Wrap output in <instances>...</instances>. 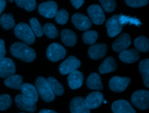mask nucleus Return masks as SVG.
<instances>
[{"label": "nucleus", "mask_w": 149, "mask_h": 113, "mask_svg": "<svg viewBox=\"0 0 149 113\" xmlns=\"http://www.w3.org/2000/svg\"><path fill=\"white\" fill-rule=\"evenodd\" d=\"M10 51L14 57L28 63L34 61L36 57V52L31 48L20 42L13 43Z\"/></svg>", "instance_id": "nucleus-1"}, {"label": "nucleus", "mask_w": 149, "mask_h": 113, "mask_svg": "<svg viewBox=\"0 0 149 113\" xmlns=\"http://www.w3.org/2000/svg\"><path fill=\"white\" fill-rule=\"evenodd\" d=\"M15 35L27 45L33 43L36 40L35 35L30 27L24 23L17 24L14 29Z\"/></svg>", "instance_id": "nucleus-2"}, {"label": "nucleus", "mask_w": 149, "mask_h": 113, "mask_svg": "<svg viewBox=\"0 0 149 113\" xmlns=\"http://www.w3.org/2000/svg\"><path fill=\"white\" fill-rule=\"evenodd\" d=\"M35 85L38 93L45 102L49 103L54 100L55 95L51 91L44 77H38L36 80Z\"/></svg>", "instance_id": "nucleus-3"}, {"label": "nucleus", "mask_w": 149, "mask_h": 113, "mask_svg": "<svg viewBox=\"0 0 149 113\" xmlns=\"http://www.w3.org/2000/svg\"><path fill=\"white\" fill-rule=\"evenodd\" d=\"M132 104L137 108L145 110L149 107V92L147 90H139L134 92L131 97Z\"/></svg>", "instance_id": "nucleus-4"}, {"label": "nucleus", "mask_w": 149, "mask_h": 113, "mask_svg": "<svg viewBox=\"0 0 149 113\" xmlns=\"http://www.w3.org/2000/svg\"><path fill=\"white\" fill-rule=\"evenodd\" d=\"M66 54L63 46L58 43H52L48 47L47 56L52 61H58L63 59Z\"/></svg>", "instance_id": "nucleus-5"}, {"label": "nucleus", "mask_w": 149, "mask_h": 113, "mask_svg": "<svg viewBox=\"0 0 149 113\" xmlns=\"http://www.w3.org/2000/svg\"><path fill=\"white\" fill-rule=\"evenodd\" d=\"M81 65L79 59L73 56H70L59 65V70L61 74H69L76 70Z\"/></svg>", "instance_id": "nucleus-6"}, {"label": "nucleus", "mask_w": 149, "mask_h": 113, "mask_svg": "<svg viewBox=\"0 0 149 113\" xmlns=\"http://www.w3.org/2000/svg\"><path fill=\"white\" fill-rule=\"evenodd\" d=\"M119 17L120 15L119 14L113 15L106 23L108 35L111 38L118 35L122 30L123 25L120 22Z\"/></svg>", "instance_id": "nucleus-7"}, {"label": "nucleus", "mask_w": 149, "mask_h": 113, "mask_svg": "<svg viewBox=\"0 0 149 113\" xmlns=\"http://www.w3.org/2000/svg\"><path fill=\"white\" fill-rule=\"evenodd\" d=\"M130 78L129 77L115 76L110 79L109 82V87L113 92H121L126 89L130 82Z\"/></svg>", "instance_id": "nucleus-8"}, {"label": "nucleus", "mask_w": 149, "mask_h": 113, "mask_svg": "<svg viewBox=\"0 0 149 113\" xmlns=\"http://www.w3.org/2000/svg\"><path fill=\"white\" fill-rule=\"evenodd\" d=\"M87 13L91 21L97 25L102 24L105 19L104 13L101 7L98 5H91L87 9Z\"/></svg>", "instance_id": "nucleus-9"}, {"label": "nucleus", "mask_w": 149, "mask_h": 113, "mask_svg": "<svg viewBox=\"0 0 149 113\" xmlns=\"http://www.w3.org/2000/svg\"><path fill=\"white\" fill-rule=\"evenodd\" d=\"M38 10L39 13L42 16L52 18L55 17L58 11V5L53 1L44 2L38 5Z\"/></svg>", "instance_id": "nucleus-10"}, {"label": "nucleus", "mask_w": 149, "mask_h": 113, "mask_svg": "<svg viewBox=\"0 0 149 113\" xmlns=\"http://www.w3.org/2000/svg\"><path fill=\"white\" fill-rule=\"evenodd\" d=\"M16 72V67L13 61L8 57L0 60V76L3 78L13 75Z\"/></svg>", "instance_id": "nucleus-11"}, {"label": "nucleus", "mask_w": 149, "mask_h": 113, "mask_svg": "<svg viewBox=\"0 0 149 113\" xmlns=\"http://www.w3.org/2000/svg\"><path fill=\"white\" fill-rule=\"evenodd\" d=\"M131 43L130 36L127 33H123L120 35L113 42L112 49L116 52H122L127 49Z\"/></svg>", "instance_id": "nucleus-12"}, {"label": "nucleus", "mask_w": 149, "mask_h": 113, "mask_svg": "<svg viewBox=\"0 0 149 113\" xmlns=\"http://www.w3.org/2000/svg\"><path fill=\"white\" fill-rule=\"evenodd\" d=\"M15 101L17 107L22 110L31 113L34 112L36 110V103L24 97L23 94H17L15 98Z\"/></svg>", "instance_id": "nucleus-13"}, {"label": "nucleus", "mask_w": 149, "mask_h": 113, "mask_svg": "<svg viewBox=\"0 0 149 113\" xmlns=\"http://www.w3.org/2000/svg\"><path fill=\"white\" fill-rule=\"evenodd\" d=\"M72 21L74 26L81 31L87 30L92 25V22L88 17L79 13H76L72 16Z\"/></svg>", "instance_id": "nucleus-14"}, {"label": "nucleus", "mask_w": 149, "mask_h": 113, "mask_svg": "<svg viewBox=\"0 0 149 113\" xmlns=\"http://www.w3.org/2000/svg\"><path fill=\"white\" fill-rule=\"evenodd\" d=\"M107 52V45L104 43L91 45L88 50L90 57L93 60H99L103 58Z\"/></svg>", "instance_id": "nucleus-15"}, {"label": "nucleus", "mask_w": 149, "mask_h": 113, "mask_svg": "<svg viewBox=\"0 0 149 113\" xmlns=\"http://www.w3.org/2000/svg\"><path fill=\"white\" fill-rule=\"evenodd\" d=\"M71 113H90V109L87 107L84 99L77 96L73 98L70 103Z\"/></svg>", "instance_id": "nucleus-16"}, {"label": "nucleus", "mask_w": 149, "mask_h": 113, "mask_svg": "<svg viewBox=\"0 0 149 113\" xmlns=\"http://www.w3.org/2000/svg\"><path fill=\"white\" fill-rule=\"evenodd\" d=\"M111 109L113 113H136L130 103L125 100L114 101L111 105Z\"/></svg>", "instance_id": "nucleus-17"}, {"label": "nucleus", "mask_w": 149, "mask_h": 113, "mask_svg": "<svg viewBox=\"0 0 149 113\" xmlns=\"http://www.w3.org/2000/svg\"><path fill=\"white\" fill-rule=\"evenodd\" d=\"M103 97V95L101 92H93L87 96L84 99L85 103L90 110L95 109L102 104Z\"/></svg>", "instance_id": "nucleus-18"}, {"label": "nucleus", "mask_w": 149, "mask_h": 113, "mask_svg": "<svg viewBox=\"0 0 149 113\" xmlns=\"http://www.w3.org/2000/svg\"><path fill=\"white\" fill-rule=\"evenodd\" d=\"M22 94L24 97L36 103L38 99V93L36 88L31 84L28 83H23L21 87Z\"/></svg>", "instance_id": "nucleus-19"}, {"label": "nucleus", "mask_w": 149, "mask_h": 113, "mask_svg": "<svg viewBox=\"0 0 149 113\" xmlns=\"http://www.w3.org/2000/svg\"><path fill=\"white\" fill-rule=\"evenodd\" d=\"M84 81L83 74L78 70H75L70 73L68 77L69 87L72 89H77L81 87Z\"/></svg>", "instance_id": "nucleus-20"}, {"label": "nucleus", "mask_w": 149, "mask_h": 113, "mask_svg": "<svg viewBox=\"0 0 149 113\" xmlns=\"http://www.w3.org/2000/svg\"><path fill=\"white\" fill-rule=\"evenodd\" d=\"M119 57L120 60L124 63H133L139 60L140 54L137 49H130L120 52Z\"/></svg>", "instance_id": "nucleus-21"}, {"label": "nucleus", "mask_w": 149, "mask_h": 113, "mask_svg": "<svg viewBox=\"0 0 149 113\" xmlns=\"http://www.w3.org/2000/svg\"><path fill=\"white\" fill-rule=\"evenodd\" d=\"M86 85L90 89L100 90L103 89L101 76L96 72L91 73L88 76L86 81Z\"/></svg>", "instance_id": "nucleus-22"}, {"label": "nucleus", "mask_w": 149, "mask_h": 113, "mask_svg": "<svg viewBox=\"0 0 149 113\" xmlns=\"http://www.w3.org/2000/svg\"><path fill=\"white\" fill-rule=\"evenodd\" d=\"M61 38L62 42L67 46H73L77 42L76 34L69 29H64L62 30Z\"/></svg>", "instance_id": "nucleus-23"}, {"label": "nucleus", "mask_w": 149, "mask_h": 113, "mask_svg": "<svg viewBox=\"0 0 149 113\" xmlns=\"http://www.w3.org/2000/svg\"><path fill=\"white\" fill-rule=\"evenodd\" d=\"M117 68L116 63L113 57H108L105 59L99 67V72L101 74H106L113 72Z\"/></svg>", "instance_id": "nucleus-24"}, {"label": "nucleus", "mask_w": 149, "mask_h": 113, "mask_svg": "<svg viewBox=\"0 0 149 113\" xmlns=\"http://www.w3.org/2000/svg\"><path fill=\"white\" fill-rule=\"evenodd\" d=\"M23 78L19 75H12L8 77L4 81L5 85L10 88L20 89L23 85Z\"/></svg>", "instance_id": "nucleus-25"}, {"label": "nucleus", "mask_w": 149, "mask_h": 113, "mask_svg": "<svg viewBox=\"0 0 149 113\" xmlns=\"http://www.w3.org/2000/svg\"><path fill=\"white\" fill-rule=\"evenodd\" d=\"M139 70L141 72L143 82L147 88L149 87V59L142 60L139 63Z\"/></svg>", "instance_id": "nucleus-26"}, {"label": "nucleus", "mask_w": 149, "mask_h": 113, "mask_svg": "<svg viewBox=\"0 0 149 113\" xmlns=\"http://www.w3.org/2000/svg\"><path fill=\"white\" fill-rule=\"evenodd\" d=\"M46 81L51 91L55 95L61 96L64 93L63 87L55 78L49 76L46 79Z\"/></svg>", "instance_id": "nucleus-27"}, {"label": "nucleus", "mask_w": 149, "mask_h": 113, "mask_svg": "<svg viewBox=\"0 0 149 113\" xmlns=\"http://www.w3.org/2000/svg\"><path fill=\"white\" fill-rule=\"evenodd\" d=\"M134 45L138 51L148 52L149 50V40L144 36H140L134 41Z\"/></svg>", "instance_id": "nucleus-28"}, {"label": "nucleus", "mask_w": 149, "mask_h": 113, "mask_svg": "<svg viewBox=\"0 0 149 113\" xmlns=\"http://www.w3.org/2000/svg\"><path fill=\"white\" fill-rule=\"evenodd\" d=\"M1 26L5 30H9L13 27L15 25V22L11 13L3 14L0 19Z\"/></svg>", "instance_id": "nucleus-29"}, {"label": "nucleus", "mask_w": 149, "mask_h": 113, "mask_svg": "<svg viewBox=\"0 0 149 113\" xmlns=\"http://www.w3.org/2000/svg\"><path fill=\"white\" fill-rule=\"evenodd\" d=\"M43 33L51 39L56 38L58 36V31L55 26L52 23H46L42 28Z\"/></svg>", "instance_id": "nucleus-30"}, {"label": "nucleus", "mask_w": 149, "mask_h": 113, "mask_svg": "<svg viewBox=\"0 0 149 113\" xmlns=\"http://www.w3.org/2000/svg\"><path fill=\"white\" fill-rule=\"evenodd\" d=\"M16 5L21 8H24L28 12L34 10L36 8V0H15Z\"/></svg>", "instance_id": "nucleus-31"}, {"label": "nucleus", "mask_w": 149, "mask_h": 113, "mask_svg": "<svg viewBox=\"0 0 149 113\" xmlns=\"http://www.w3.org/2000/svg\"><path fill=\"white\" fill-rule=\"evenodd\" d=\"M98 37V32L93 30H88L84 32L83 34V40L86 44L93 45L97 39Z\"/></svg>", "instance_id": "nucleus-32"}, {"label": "nucleus", "mask_w": 149, "mask_h": 113, "mask_svg": "<svg viewBox=\"0 0 149 113\" xmlns=\"http://www.w3.org/2000/svg\"><path fill=\"white\" fill-rule=\"evenodd\" d=\"M30 24L31 27L30 28L32 30L34 35H36L38 37H40L42 36L43 35L42 28L36 18L35 17L31 18L30 20Z\"/></svg>", "instance_id": "nucleus-33"}, {"label": "nucleus", "mask_w": 149, "mask_h": 113, "mask_svg": "<svg viewBox=\"0 0 149 113\" xmlns=\"http://www.w3.org/2000/svg\"><path fill=\"white\" fill-rule=\"evenodd\" d=\"M68 13L65 9H60L58 10L55 16V19L56 22L62 25L66 23L68 20Z\"/></svg>", "instance_id": "nucleus-34"}, {"label": "nucleus", "mask_w": 149, "mask_h": 113, "mask_svg": "<svg viewBox=\"0 0 149 113\" xmlns=\"http://www.w3.org/2000/svg\"><path fill=\"white\" fill-rule=\"evenodd\" d=\"M119 19H120V22L123 26L127 24H134L137 26H139L141 24L140 21L136 17H132L130 16H125L123 14L120 15Z\"/></svg>", "instance_id": "nucleus-35"}, {"label": "nucleus", "mask_w": 149, "mask_h": 113, "mask_svg": "<svg viewBox=\"0 0 149 113\" xmlns=\"http://www.w3.org/2000/svg\"><path fill=\"white\" fill-rule=\"evenodd\" d=\"M12 103V99L9 95L6 94L0 95V110H7L10 107Z\"/></svg>", "instance_id": "nucleus-36"}, {"label": "nucleus", "mask_w": 149, "mask_h": 113, "mask_svg": "<svg viewBox=\"0 0 149 113\" xmlns=\"http://www.w3.org/2000/svg\"><path fill=\"white\" fill-rule=\"evenodd\" d=\"M102 8L107 12L113 11L116 6V3L115 0H99Z\"/></svg>", "instance_id": "nucleus-37"}, {"label": "nucleus", "mask_w": 149, "mask_h": 113, "mask_svg": "<svg viewBox=\"0 0 149 113\" xmlns=\"http://www.w3.org/2000/svg\"><path fill=\"white\" fill-rule=\"evenodd\" d=\"M126 3L132 8H140L147 5L148 0H125Z\"/></svg>", "instance_id": "nucleus-38"}, {"label": "nucleus", "mask_w": 149, "mask_h": 113, "mask_svg": "<svg viewBox=\"0 0 149 113\" xmlns=\"http://www.w3.org/2000/svg\"><path fill=\"white\" fill-rule=\"evenodd\" d=\"M6 54L5 48V42L2 39H0V60L5 57Z\"/></svg>", "instance_id": "nucleus-39"}, {"label": "nucleus", "mask_w": 149, "mask_h": 113, "mask_svg": "<svg viewBox=\"0 0 149 113\" xmlns=\"http://www.w3.org/2000/svg\"><path fill=\"white\" fill-rule=\"evenodd\" d=\"M70 2L72 3L73 6L76 9H79L83 5V4L84 2V0H70Z\"/></svg>", "instance_id": "nucleus-40"}, {"label": "nucleus", "mask_w": 149, "mask_h": 113, "mask_svg": "<svg viewBox=\"0 0 149 113\" xmlns=\"http://www.w3.org/2000/svg\"><path fill=\"white\" fill-rule=\"evenodd\" d=\"M5 6H6L5 0H0V15L3 12Z\"/></svg>", "instance_id": "nucleus-41"}, {"label": "nucleus", "mask_w": 149, "mask_h": 113, "mask_svg": "<svg viewBox=\"0 0 149 113\" xmlns=\"http://www.w3.org/2000/svg\"><path fill=\"white\" fill-rule=\"evenodd\" d=\"M38 113H58L56 111L52 110H48V109H42Z\"/></svg>", "instance_id": "nucleus-42"}, {"label": "nucleus", "mask_w": 149, "mask_h": 113, "mask_svg": "<svg viewBox=\"0 0 149 113\" xmlns=\"http://www.w3.org/2000/svg\"><path fill=\"white\" fill-rule=\"evenodd\" d=\"M8 1L9 2H13L15 0H8Z\"/></svg>", "instance_id": "nucleus-43"}, {"label": "nucleus", "mask_w": 149, "mask_h": 113, "mask_svg": "<svg viewBox=\"0 0 149 113\" xmlns=\"http://www.w3.org/2000/svg\"><path fill=\"white\" fill-rule=\"evenodd\" d=\"M20 113H25V112H20Z\"/></svg>", "instance_id": "nucleus-44"}]
</instances>
